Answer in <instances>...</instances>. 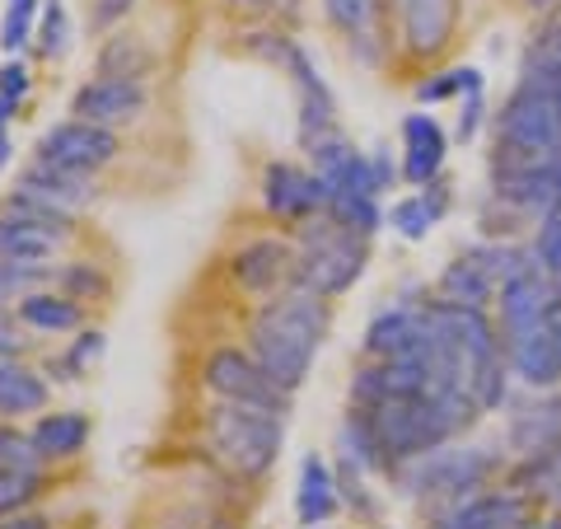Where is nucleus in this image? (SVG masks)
<instances>
[{"label":"nucleus","instance_id":"f257e3e1","mask_svg":"<svg viewBox=\"0 0 561 529\" xmlns=\"http://www.w3.org/2000/svg\"><path fill=\"white\" fill-rule=\"evenodd\" d=\"M478 413L482 403L472 394H416L375 403V408H351L346 454L360 469L398 473L402 464H416L421 454L449 446L478 421Z\"/></svg>","mask_w":561,"mask_h":529},{"label":"nucleus","instance_id":"f03ea898","mask_svg":"<svg viewBox=\"0 0 561 529\" xmlns=\"http://www.w3.org/2000/svg\"><path fill=\"white\" fill-rule=\"evenodd\" d=\"M323 338H328V305L319 295L295 286L257 309L253 333H249V351L272 375L276 390L295 394L309 380V365L319 357Z\"/></svg>","mask_w":561,"mask_h":529},{"label":"nucleus","instance_id":"7ed1b4c3","mask_svg":"<svg viewBox=\"0 0 561 529\" xmlns=\"http://www.w3.org/2000/svg\"><path fill=\"white\" fill-rule=\"evenodd\" d=\"M206 446L225 469H234L239 479H262V473L276 464L280 446H286V413L220 398L216 408L206 413Z\"/></svg>","mask_w":561,"mask_h":529},{"label":"nucleus","instance_id":"20e7f679","mask_svg":"<svg viewBox=\"0 0 561 529\" xmlns=\"http://www.w3.org/2000/svg\"><path fill=\"white\" fill-rule=\"evenodd\" d=\"M561 155V103L538 90V85H515L496 113V155H491V173H515L534 169L542 160Z\"/></svg>","mask_w":561,"mask_h":529},{"label":"nucleus","instance_id":"39448f33","mask_svg":"<svg viewBox=\"0 0 561 529\" xmlns=\"http://www.w3.org/2000/svg\"><path fill=\"white\" fill-rule=\"evenodd\" d=\"M305 244L295 249V286L319 295V300H332L351 291L365 272V239L346 235L332 216H313L305 221Z\"/></svg>","mask_w":561,"mask_h":529},{"label":"nucleus","instance_id":"423d86ee","mask_svg":"<svg viewBox=\"0 0 561 529\" xmlns=\"http://www.w3.org/2000/svg\"><path fill=\"white\" fill-rule=\"evenodd\" d=\"M501 473V454L486 446H463V450H431L421 454L412 469V492L426 502H463L478 487H486Z\"/></svg>","mask_w":561,"mask_h":529},{"label":"nucleus","instance_id":"0eeeda50","mask_svg":"<svg viewBox=\"0 0 561 529\" xmlns=\"http://www.w3.org/2000/svg\"><path fill=\"white\" fill-rule=\"evenodd\" d=\"M202 384L216 398H230V403H257V408H272V413H286V390H276L272 375L257 365L253 351L243 347H216L202 365Z\"/></svg>","mask_w":561,"mask_h":529},{"label":"nucleus","instance_id":"6e6552de","mask_svg":"<svg viewBox=\"0 0 561 529\" xmlns=\"http://www.w3.org/2000/svg\"><path fill=\"white\" fill-rule=\"evenodd\" d=\"M113 155H117L113 127H99V122H84V117H66L38 136V155H33V160H47L57 169L90 173L94 179L103 165H113Z\"/></svg>","mask_w":561,"mask_h":529},{"label":"nucleus","instance_id":"1a4fd4ad","mask_svg":"<svg viewBox=\"0 0 561 529\" xmlns=\"http://www.w3.org/2000/svg\"><path fill=\"white\" fill-rule=\"evenodd\" d=\"M491 192H496V202H505L515 216H529V221L557 216L561 211V155L534 165V169L491 173Z\"/></svg>","mask_w":561,"mask_h":529},{"label":"nucleus","instance_id":"9d476101","mask_svg":"<svg viewBox=\"0 0 561 529\" xmlns=\"http://www.w3.org/2000/svg\"><path fill=\"white\" fill-rule=\"evenodd\" d=\"M262 202H267V211L280 216V221H313V216H323L328 211L332 188L319 179V173H305L295 165H267Z\"/></svg>","mask_w":561,"mask_h":529},{"label":"nucleus","instance_id":"9b49d317","mask_svg":"<svg viewBox=\"0 0 561 529\" xmlns=\"http://www.w3.org/2000/svg\"><path fill=\"white\" fill-rule=\"evenodd\" d=\"M557 286L561 281H552L548 272L538 268V262H529L524 272H515L505 286L496 291V309H501V347L511 342V338H519L524 328H534L542 314H548V305H552V295H557Z\"/></svg>","mask_w":561,"mask_h":529},{"label":"nucleus","instance_id":"f8f14e48","mask_svg":"<svg viewBox=\"0 0 561 529\" xmlns=\"http://www.w3.org/2000/svg\"><path fill=\"white\" fill-rule=\"evenodd\" d=\"M146 80H108L99 76L90 85H80L76 90V103H70V113L84 117V122H99V127H122V122H136L146 113Z\"/></svg>","mask_w":561,"mask_h":529},{"label":"nucleus","instance_id":"ddd939ff","mask_svg":"<svg viewBox=\"0 0 561 529\" xmlns=\"http://www.w3.org/2000/svg\"><path fill=\"white\" fill-rule=\"evenodd\" d=\"M309 155H313V173H319L332 192H365V198H379L383 192L379 173H375V160L370 155H360L356 146H346L337 132L313 140Z\"/></svg>","mask_w":561,"mask_h":529},{"label":"nucleus","instance_id":"4468645a","mask_svg":"<svg viewBox=\"0 0 561 529\" xmlns=\"http://www.w3.org/2000/svg\"><path fill=\"white\" fill-rule=\"evenodd\" d=\"M505 361H511V375H519L529 390H557L561 384V347L552 338V328H548V314L534 324V328H524L519 338L505 342Z\"/></svg>","mask_w":561,"mask_h":529},{"label":"nucleus","instance_id":"2eb2a0df","mask_svg":"<svg viewBox=\"0 0 561 529\" xmlns=\"http://www.w3.org/2000/svg\"><path fill=\"white\" fill-rule=\"evenodd\" d=\"M449 155V136L431 113H408L402 117V179L408 183H435Z\"/></svg>","mask_w":561,"mask_h":529},{"label":"nucleus","instance_id":"dca6fc26","mask_svg":"<svg viewBox=\"0 0 561 529\" xmlns=\"http://www.w3.org/2000/svg\"><path fill=\"white\" fill-rule=\"evenodd\" d=\"M454 20H459V0H402V47L412 57H440Z\"/></svg>","mask_w":561,"mask_h":529},{"label":"nucleus","instance_id":"f3484780","mask_svg":"<svg viewBox=\"0 0 561 529\" xmlns=\"http://www.w3.org/2000/svg\"><path fill=\"white\" fill-rule=\"evenodd\" d=\"M524 525V492H472L454 502L431 529H519Z\"/></svg>","mask_w":561,"mask_h":529},{"label":"nucleus","instance_id":"a211bd4d","mask_svg":"<svg viewBox=\"0 0 561 529\" xmlns=\"http://www.w3.org/2000/svg\"><path fill=\"white\" fill-rule=\"evenodd\" d=\"M421 342H426V319H421V305H398L383 309L365 328V357L375 361H393V357H416Z\"/></svg>","mask_w":561,"mask_h":529},{"label":"nucleus","instance_id":"6ab92c4d","mask_svg":"<svg viewBox=\"0 0 561 529\" xmlns=\"http://www.w3.org/2000/svg\"><path fill=\"white\" fill-rule=\"evenodd\" d=\"M230 272L243 291H276L286 277H295V249L286 239H253L234 254Z\"/></svg>","mask_w":561,"mask_h":529},{"label":"nucleus","instance_id":"aec40b11","mask_svg":"<svg viewBox=\"0 0 561 529\" xmlns=\"http://www.w3.org/2000/svg\"><path fill=\"white\" fill-rule=\"evenodd\" d=\"M61 239L66 230H57V225H47L38 216H24V211L5 206V216H0V262H47Z\"/></svg>","mask_w":561,"mask_h":529},{"label":"nucleus","instance_id":"412c9836","mask_svg":"<svg viewBox=\"0 0 561 529\" xmlns=\"http://www.w3.org/2000/svg\"><path fill=\"white\" fill-rule=\"evenodd\" d=\"M20 188L33 192V198L51 202L57 211H66V216H80V211L94 202L90 173H70V169H57V165H47V160H28Z\"/></svg>","mask_w":561,"mask_h":529},{"label":"nucleus","instance_id":"4be33fe9","mask_svg":"<svg viewBox=\"0 0 561 529\" xmlns=\"http://www.w3.org/2000/svg\"><path fill=\"white\" fill-rule=\"evenodd\" d=\"M342 506V492H337V473H332L319 454H309L300 464V487H295V516L300 525H328Z\"/></svg>","mask_w":561,"mask_h":529},{"label":"nucleus","instance_id":"5701e85b","mask_svg":"<svg viewBox=\"0 0 561 529\" xmlns=\"http://www.w3.org/2000/svg\"><path fill=\"white\" fill-rule=\"evenodd\" d=\"M496 291H501L496 277H491V268L472 249L459 254L440 272V300H454V305H478V309H486L491 300H496Z\"/></svg>","mask_w":561,"mask_h":529},{"label":"nucleus","instance_id":"b1692460","mask_svg":"<svg viewBox=\"0 0 561 529\" xmlns=\"http://www.w3.org/2000/svg\"><path fill=\"white\" fill-rule=\"evenodd\" d=\"M552 76H561V10L542 14L519 57V85H548Z\"/></svg>","mask_w":561,"mask_h":529},{"label":"nucleus","instance_id":"393cba45","mask_svg":"<svg viewBox=\"0 0 561 529\" xmlns=\"http://www.w3.org/2000/svg\"><path fill=\"white\" fill-rule=\"evenodd\" d=\"M47 408V384L38 370L20 365V357L0 361V417H24Z\"/></svg>","mask_w":561,"mask_h":529},{"label":"nucleus","instance_id":"a878e982","mask_svg":"<svg viewBox=\"0 0 561 529\" xmlns=\"http://www.w3.org/2000/svg\"><path fill=\"white\" fill-rule=\"evenodd\" d=\"M84 440H90V417L80 413H43L33 427V446L43 460H70L84 450Z\"/></svg>","mask_w":561,"mask_h":529},{"label":"nucleus","instance_id":"bb28decb","mask_svg":"<svg viewBox=\"0 0 561 529\" xmlns=\"http://www.w3.org/2000/svg\"><path fill=\"white\" fill-rule=\"evenodd\" d=\"M150 66H154V52L136 33H113L99 47V76H108V80H146Z\"/></svg>","mask_w":561,"mask_h":529},{"label":"nucleus","instance_id":"cd10ccee","mask_svg":"<svg viewBox=\"0 0 561 529\" xmlns=\"http://www.w3.org/2000/svg\"><path fill=\"white\" fill-rule=\"evenodd\" d=\"M20 319L38 333H70L80 328V305L66 291H33L20 300Z\"/></svg>","mask_w":561,"mask_h":529},{"label":"nucleus","instance_id":"c85d7f7f","mask_svg":"<svg viewBox=\"0 0 561 529\" xmlns=\"http://www.w3.org/2000/svg\"><path fill=\"white\" fill-rule=\"evenodd\" d=\"M323 216H332L346 235H356V239H370L379 225H383L379 202H375V198H365V192H332V202H328Z\"/></svg>","mask_w":561,"mask_h":529},{"label":"nucleus","instance_id":"c756f323","mask_svg":"<svg viewBox=\"0 0 561 529\" xmlns=\"http://www.w3.org/2000/svg\"><path fill=\"white\" fill-rule=\"evenodd\" d=\"M445 192L435 188V198L431 192H421V198H402V202H393V230L402 235V239H426L431 235V225L445 216Z\"/></svg>","mask_w":561,"mask_h":529},{"label":"nucleus","instance_id":"7c9ffc66","mask_svg":"<svg viewBox=\"0 0 561 529\" xmlns=\"http://www.w3.org/2000/svg\"><path fill=\"white\" fill-rule=\"evenodd\" d=\"M482 90V70L478 66H454V70H440V76L421 80L416 85V99L421 103H440V99H468Z\"/></svg>","mask_w":561,"mask_h":529},{"label":"nucleus","instance_id":"2f4dec72","mask_svg":"<svg viewBox=\"0 0 561 529\" xmlns=\"http://www.w3.org/2000/svg\"><path fill=\"white\" fill-rule=\"evenodd\" d=\"M38 492H43L38 469H0V520L28 510L33 502H38Z\"/></svg>","mask_w":561,"mask_h":529},{"label":"nucleus","instance_id":"473e14b6","mask_svg":"<svg viewBox=\"0 0 561 529\" xmlns=\"http://www.w3.org/2000/svg\"><path fill=\"white\" fill-rule=\"evenodd\" d=\"M57 277L47 268V262H0V305H20L24 295H33V291H43L47 281Z\"/></svg>","mask_w":561,"mask_h":529},{"label":"nucleus","instance_id":"72a5a7b5","mask_svg":"<svg viewBox=\"0 0 561 529\" xmlns=\"http://www.w3.org/2000/svg\"><path fill=\"white\" fill-rule=\"evenodd\" d=\"M38 20H43V0H5V14H0V47L20 52L33 38Z\"/></svg>","mask_w":561,"mask_h":529},{"label":"nucleus","instance_id":"f704fd0d","mask_svg":"<svg viewBox=\"0 0 561 529\" xmlns=\"http://www.w3.org/2000/svg\"><path fill=\"white\" fill-rule=\"evenodd\" d=\"M323 14L351 43H365L375 29V0H323Z\"/></svg>","mask_w":561,"mask_h":529},{"label":"nucleus","instance_id":"c9c22d12","mask_svg":"<svg viewBox=\"0 0 561 529\" xmlns=\"http://www.w3.org/2000/svg\"><path fill=\"white\" fill-rule=\"evenodd\" d=\"M38 52L43 57H61L66 52V38H70V20H66V5L61 0H43V24H38Z\"/></svg>","mask_w":561,"mask_h":529},{"label":"nucleus","instance_id":"e433bc0d","mask_svg":"<svg viewBox=\"0 0 561 529\" xmlns=\"http://www.w3.org/2000/svg\"><path fill=\"white\" fill-rule=\"evenodd\" d=\"M43 454L33 446V431L0 427V469H38Z\"/></svg>","mask_w":561,"mask_h":529},{"label":"nucleus","instance_id":"4c0bfd02","mask_svg":"<svg viewBox=\"0 0 561 529\" xmlns=\"http://www.w3.org/2000/svg\"><path fill=\"white\" fill-rule=\"evenodd\" d=\"M534 262L552 281H561V211L548 221H538V235H534Z\"/></svg>","mask_w":561,"mask_h":529},{"label":"nucleus","instance_id":"58836bf2","mask_svg":"<svg viewBox=\"0 0 561 529\" xmlns=\"http://www.w3.org/2000/svg\"><path fill=\"white\" fill-rule=\"evenodd\" d=\"M136 0H90V24L94 29H113L122 14H131Z\"/></svg>","mask_w":561,"mask_h":529},{"label":"nucleus","instance_id":"ea45409f","mask_svg":"<svg viewBox=\"0 0 561 529\" xmlns=\"http://www.w3.org/2000/svg\"><path fill=\"white\" fill-rule=\"evenodd\" d=\"M57 286L76 300V291H103V277H94L90 268H66V272H57Z\"/></svg>","mask_w":561,"mask_h":529},{"label":"nucleus","instance_id":"a19ab883","mask_svg":"<svg viewBox=\"0 0 561 529\" xmlns=\"http://www.w3.org/2000/svg\"><path fill=\"white\" fill-rule=\"evenodd\" d=\"M482 113H486L482 90H478V94H468V99H463V113H459V140H472V136H478Z\"/></svg>","mask_w":561,"mask_h":529},{"label":"nucleus","instance_id":"79ce46f5","mask_svg":"<svg viewBox=\"0 0 561 529\" xmlns=\"http://www.w3.org/2000/svg\"><path fill=\"white\" fill-rule=\"evenodd\" d=\"M0 94L14 99V103L28 94V66H24V61H10L5 70H0Z\"/></svg>","mask_w":561,"mask_h":529},{"label":"nucleus","instance_id":"37998d69","mask_svg":"<svg viewBox=\"0 0 561 529\" xmlns=\"http://www.w3.org/2000/svg\"><path fill=\"white\" fill-rule=\"evenodd\" d=\"M0 529H51V520L47 516H33V510H20V516L0 520Z\"/></svg>","mask_w":561,"mask_h":529},{"label":"nucleus","instance_id":"c03bdc74","mask_svg":"<svg viewBox=\"0 0 561 529\" xmlns=\"http://www.w3.org/2000/svg\"><path fill=\"white\" fill-rule=\"evenodd\" d=\"M20 338H14V324L10 319H0V361H10V357H20Z\"/></svg>","mask_w":561,"mask_h":529},{"label":"nucleus","instance_id":"a18cd8bd","mask_svg":"<svg viewBox=\"0 0 561 529\" xmlns=\"http://www.w3.org/2000/svg\"><path fill=\"white\" fill-rule=\"evenodd\" d=\"M548 328H552V338H557V347H561V286H557L552 305H548Z\"/></svg>","mask_w":561,"mask_h":529},{"label":"nucleus","instance_id":"49530a36","mask_svg":"<svg viewBox=\"0 0 561 529\" xmlns=\"http://www.w3.org/2000/svg\"><path fill=\"white\" fill-rule=\"evenodd\" d=\"M529 10H538V14H552V10H561V0H529Z\"/></svg>","mask_w":561,"mask_h":529},{"label":"nucleus","instance_id":"de8ad7c7","mask_svg":"<svg viewBox=\"0 0 561 529\" xmlns=\"http://www.w3.org/2000/svg\"><path fill=\"white\" fill-rule=\"evenodd\" d=\"M538 90H548V94H552V99H557V103H561V76H552V80H548V85H538Z\"/></svg>","mask_w":561,"mask_h":529},{"label":"nucleus","instance_id":"09e8293b","mask_svg":"<svg viewBox=\"0 0 561 529\" xmlns=\"http://www.w3.org/2000/svg\"><path fill=\"white\" fill-rule=\"evenodd\" d=\"M519 529H561V520H548V525H519Z\"/></svg>","mask_w":561,"mask_h":529},{"label":"nucleus","instance_id":"8fccbe9b","mask_svg":"<svg viewBox=\"0 0 561 529\" xmlns=\"http://www.w3.org/2000/svg\"><path fill=\"white\" fill-rule=\"evenodd\" d=\"M230 5H262V0H230Z\"/></svg>","mask_w":561,"mask_h":529}]
</instances>
